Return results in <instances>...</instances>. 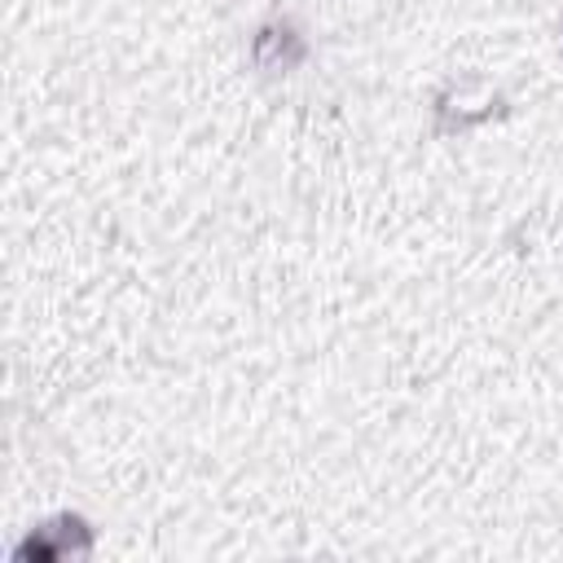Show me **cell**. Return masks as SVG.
Wrapping results in <instances>:
<instances>
[{
    "mask_svg": "<svg viewBox=\"0 0 563 563\" xmlns=\"http://www.w3.org/2000/svg\"><path fill=\"white\" fill-rule=\"evenodd\" d=\"M501 114H506V92L484 75L449 79L431 97V119H435L440 136H466V132H475V128H484Z\"/></svg>",
    "mask_w": 563,
    "mask_h": 563,
    "instance_id": "obj_1",
    "label": "cell"
},
{
    "mask_svg": "<svg viewBox=\"0 0 563 563\" xmlns=\"http://www.w3.org/2000/svg\"><path fill=\"white\" fill-rule=\"evenodd\" d=\"M97 554V528L79 510H57L22 532L13 563H84Z\"/></svg>",
    "mask_w": 563,
    "mask_h": 563,
    "instance_id": "obj_2",
    "label": "cell"
},
{
    "mask_svg": "<svg viewBox=\"0 0 563 563\" xmlns=\"http://www.w3.org/2000/svg\"><path fill=\"white\" fill-rule=\"evenodd\" d=\"M251 66L260 75H290L308 62V35L295 18H264L255 31H251Z\"/></svg>",
    "mask_w": 563,
    "mask_h": 563,
    "instance_id": "obj_3",
    "label": "cell"
}]
</instances>
